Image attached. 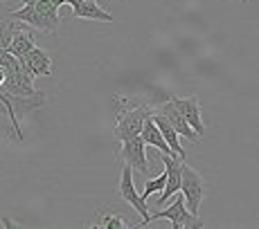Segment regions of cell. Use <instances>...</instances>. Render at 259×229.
<instances>
[{
  "instance_id": "1",
  "label": "cell",
  "mask_w": 259,
  "mask_h": 229,
  "mask_svg": "<svg viewBox=\"0 0 259 229\" xmlns=\"http://www.w3.org/2000/svg\"><path fill=\"white\" fill-rule=\"evenodd\" d=\"M115 131L113 137L117 142H124L128 137H136L142 133V126L149 117L153 115V108L144 106V103L131 101L126 97H115Z\"/></svg>"
},
{
  "instance_id": "2",
  "label": "cell",
  "mask_w": 259,
  "mask_h": 229,
  "mask_svg": "<svg viewBox=\"0 0 259 229\" xmlns=\"http://www.w3.org/2000/svg\"><path fill=\"white\" fill-rule=\"evenodd\" d=\"M16 21H21L29 27L41 29L43 34H57L59 29V7L52 0H36V3H27L21 9L12 12Z\"/></svg>"
},
{
  "instance_id": "3",
  "label": "cell",
  "mask_w": 259,
  "mask_h": 229,
  "mask_svg": "<svg viewBox=\"0 0 259 229\" xmlns=\"http://www.w3.org/2000/svg\"><path fill=\"white\" fill-rule=\"evenodd\" d=\"M162 218H167L169 222L174 225V229H187V227H203V220L198 216H194L192 211L187 209L185 205V198H183V193L176 198V200L171 202L167 209H160V211H151V216L147 218V222H144L142 227H147L149 222L153 220H162Z\"/></svg>"
},
{
  "instance_id": "4",
  "label": "cell",
  "mask_w": 259,
  "mask_h": 229,
  "mask_svg": "<svg viewBox=\"0 0 259 229\" xmlns=\"http://www.w3.org/2000/svg\"><path fill=\"white\" fill-rule=\"evenodd\" d=\"M181 193H183V198H185L187 209L194 213V216H198L201 202H203V198H205V180H203V176L196 171V168H192V166H189V164H185V162H183V184H181Z\"/></svg>"
},
{
  "instance_id": "5",
  "label": "cell",
  "mask_w": 259,
  "mask_h": 229,
  "mask_svg": "<svg viewBox=\"0 0 259 229\" xmlns=\"http://www.w3.org/2000/svg\"><path fill=\"white\" fill-rule=\"evenodd\" d=\"M133 173H136V171H133L131 164H124V166H122V180H119V187H117V198H119V200H124V202H128V205L140 213V216H142L140 227H142L144 222H147V218L151 216V211H149L147 200L142 198V193L136 191V184H133Z\"/></svg>"
},
{
  "instance_id": "6",
  "label": "cell",
  "mask_w": 259,
  "mask_h": 229,
  "mask_svg": "<svg viewBox=\"0 0 259 229\" xmlns=\"http://www.w3.org/2000/svg\"><path fill=\"white\" fill-rule=\"evenodd\" d=\"M122 148H119V160L124 164H131L133 171L149 173V160H147V142L142 139V135L128 137L124 139Z\"/></svg>"
},
{
  "instance_id": "7",
  "label": "cell",
  "mask_w": 259,
  "mask_h": 229,
  "mask_svg": "<svg viewBox=\"0 0 259 229\" xmlns=\"http://www.w3.org/2000/svg\"><path fill=\"white\" fill-rule=\"evenodd\" d=\"M183 157L178 155H162V164H165V171H167V184L162 189L160 198H158V205H167V200L171 196H176L181 191V184H183Z\"/></svg>"
},
{
  "instance_id": "8",
  "label": "cell",
  "mask_w": 259,
  "mask_h": 229,
  "mask_svg": "<svg viewBox=\"0 0 259 229\" xmlns=\"http://www.w3.org/2000/svg\"><path fill=\"white\" fill-rule=\"evenodd\" d=\"M153 112H158V115H162V117H167L169 119V124H171L174 128H176L178 133H181V137H187V139H192V142H198V137L196 135V131H194L192 126H189V122L185 117H183V112L176 108V103L169 99V101L165 103H160L158 108H153Z\"/></svg>"
},
{
  "instance_id": "9",
  "label": "cell",
  "mask_w": 259,
  "mask_h": 229,
  "mask_svg": "<svg viewBox=\"0 0 259 229\" xmlns=\"http://www.w3.org/2000/svg\"><path fill=\"white\" fill-rule=\"evenodd\" d=\"M171 101L176 103V108L183 112V117L189 122V126L196 131L198 137H205V126H203V117H201V101L198 97H171Z\"/></svg>"
},
{
  "instance_id": "10",
  "label": "cell",
  "mask_w": 259,
  "mask_h": 229,
  "mask_svg": "<svg viewBox=\"0 0 259 229\" xmlns=\"http://www.w3.org/2000/svg\"><path fill=\"white\" fill-rule=\"evenodd\" d=\"M23 66L27 68V72L32 74L34 79L36 77H48V74L52 72V59H50V54L46 52V49L32 47L27 54H25Z\"/></svg>"
},
{
  "instance_id": "11",
  "label": "cell",
  "mask_w": 259,
  "mask_h": 229,
  "mask_svg": "<svg viewBox=\"0 0 259 229\" xmlns=\"http://www.w3.org/2000/svg\"><path fill=\"white\" fill-rule=\"evenodd\" d=\"M140 135H142L144 142H147V146H153L156 151H160V155H176V153H174V148L167 144V139H165V135H162V131L158 128V124L153 122V115L147 119V122H144Z\"/></svg>"
},
{
  "instance_id": "12",
  "label": "cell",
  "mask_w": 259,
  "mask_h": 229,
  "mask_svg": "<svg viewBox=\"0 0 259 229\" xmlns=\"http://www.w3.org/2000/svg\"><path fill=\"white\" fill-rule=\"evenodd\" d=\"M72 16L83 18V21H102V23H113L115 18L108 12H104L97 5V0H79L72 5Z\"/></svg>"
},
{
  "instance_id": "13",
  "label": "cell",
  "mask_w": 259,
  "mask_h": 229,
  "mask_svg": "<svg viewBox=\"0 0 259 229\" xmlns=\"http://www.w3.org/2000/svg\"><path fill=\"white\" fill-rule=\"evenodd\" d=\"M153 122L158 124V128L162 131V135H165L167 139V144L174 148V153H176L178 157H183V160H187V153H185V148L181 146V133L176 131V128L169 124V119L167 117H162V115H158V112H153Z\"/></svg>"
},
{
  "instance_id": "14",
  "label": "cell",
  "mask_w": 259,
  "mask_h": 229,
  "mask_svg": "<svg viewBox=\"0 0 259 229\" xmlns=\"http://www.w3.org/2000/svg\"><path fill=\"white\" fill-rule=\"evenodd\" d=\"M32 47H36V41H34V34L29 32L27 27L18 29V32L12 36V43H9V52H12L16 59H21V61Z\"/></svg>"
},
{
  "instance_id": "15",
  "label": "cell",
  "mask_w": 259,
  "mask_h": 229,
  "mask_svg": "<svg viewBox=\"0 0 259 229\" xmlns=\"http://www.w3.org/2000/svg\"><path fill=\"white\" fill-rule=\"evenodd\" d=\"M91 227H97V229H126L131 227V222H126L122 218V213H106V211H99L97 218L91 222Z\"/></svg>"
},
{
  "instance_id": "16",
  "label": "cell",
  "mask_w": 259,
  "mask_h": 229,
  "mask_svg": "<svg viewBox=\"0 0 259 229\" xmlns=\"http://www.w3.org/2000/svg\"><path fill=\"white\" fill-rule=\"evenodd\" d=\"M165 184H167V171L162 173V176L147 180V184H144V191H142V198H144V200H149V198H151L153 193H162Z\"/></svg>"
},
{
  "instance_id": "17",
  "label": "cell",
  "mask_w": 259,
  "mask_h": 229,
  "mask_svg": "<svg viewBox=\"0 0 259 229\" xmlns=\"http://www.w3.org/2000/svg\"><path fill=\"white\" fill-rule=\"evenodd\" d=\"M54 5H57V7H61V5H68V0H52Z\"/></svg>"
},
{
  "instance_id": "18",
  "label": "cell",
  "mask_w": 259,
  "mask_h": 229,
  "mask_svg": "<svg viewBox=\"0 0 259 229\" xmlns=\"http://www.w3.org/2000/svg\"><path fill=\"white\" fill-rule=\"evenodd\" d=\"M74 3H79V0H68V5H70V7H72V5H74Z\"/></svg>"
},
{
  "instance_id": "19",
  "label": "cell",
  "mask_w": 259,
  "mask_h": 229,
  "mask_svg": "<svg viewBox=\"0 0 259 229\" xmlns=\"http://www.w3.org/2000/svg\"><path fill=\"white\" fill-rule=\"evenodd\" d=\"M27 3H36V0H23V5H27Z\"/></svg>"
}]
</instances>
